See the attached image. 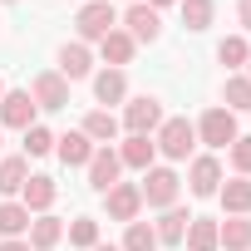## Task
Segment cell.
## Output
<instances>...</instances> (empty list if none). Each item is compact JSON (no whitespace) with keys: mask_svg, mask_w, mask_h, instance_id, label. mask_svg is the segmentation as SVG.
Listing matches in <instances>:
<instances>
[{"mask_svg":"<svg viewBox=\"0 0 251 251\" xmlns=\"http://www.w3.org/2000/svg\"><path fill=\"white\" fill-rule=\"evenodd\" d=\"M182 241H187V251H222V246H217V222H212V217H192Z\"/></svg>","mask_w":251,"mask_h":251,"instance_id":"cell-25","label":"cell"},{"mask_svg":"<svg viewBox=\"0 0 251 251\" xmlns=\"http://www.w3.org/2000/svg\"><path fill=\"white\" fill-rule=\"evenodd\" d=\"M226 153H231V168H236V177H251V138H236Z\"/></svg>","mask_w":251,"mask_h":251,"instance_id":"cell-32","label":"cell"},{"mask_svg":"<svg viewBox=\"0 0 251 251\" xmlns=\"http://www.w3.org/2000/svg\"><path fill=\"white\" fill-rule=\"evenodd\" d=\"M118 173H123L118 148H94V158H89V187H94V192H108V187L118 182Z\"/></svg>","mask_w":251,"mask_h":251,"instance_id":"cell-11","label":"cell"},{"mask_svg":"<svg viewBox=\"0 0 251 251\" xmlns=\"http://www.w3.org/2000/svg\"><path fill=\"white\" fill-rule=\"evenodd\" d=\"M54 197H59V187H54V177H50V173H30V182L20 187V202H25V212H30V217H45V212L54 207Z\"/></svg>","mask_w":251,"mask_h":251,"instance_id":"cell-10","label":"cell"},{"mask_svg":"<svg viewBox=\"0 0 251 251\" xmlns=\"http://www.w3.org/2000/svg\"><path fill=\"white\" fill-rule=\"evenodd\" d=\"M187 222H192V217H187L182 207H168V212L153 222V231H158V246H177V241L187 236Z\"/></svg>","mask_w":251,"mask_h":251,"instance_id":"cell-22","label":"cell"},{"mask_svg":"<svg viewBox=\"0 0 251 251\" xmlns=\"http://www.w3.org/2000/svg\"><path fill=\"white\" fill-rule=\"evenodd\" d=\"M69 246L94 251V246H99V222H94V217H74V222H69Z\"/></svg>","mask_w":251,"mask_h":251,"instance_id":"cell-29","label":"cell"},{"mask_svg":"<svg viewBox=\"0 0 251 251\" xmlns=\"http://www.w3.org/2000/svg\"><path fill=\"white\" fill-rule=\"evenodd\" d=\"M118 158H123V168L148 173V168H153V158H158V143H153L148 133H128V138H123V148H118Z\"/></svg>","mask_w":251,"mask_h":251,"instance_id":"cell-17","label":"cell"},{"mask_svg":"<svg viewBox=\"0 0 251 251\" xmlns=\"http://www.w3.org/2000/svg\"><path fill=\"white\" fill-rule=\"evenodd\" d=\"M94 251H118V246H103V241H99V246H94Z\"/></svg>","mask_w":251,"mask_h":251,"instance_id":"cell-36","label":"cell"},{"mask_svg":"<svg viewBox=\"0 0 251 251\" xmlns=\"http://www.w3.org/2000/svg\"><path fill=\"white\" fill-rule=\"evenodd\" d=\"M192 128H197V138L207 143V148H231L241 133H236V113L231 108H207L197 123H192Z\"/></svg>","mask_w":251,"mask_h":251,"instance_id":"cell-4","label":"cell"},{"mask_svg":"<svg viewBox=\"0 0 251 251\" xmlns=\"http://www.w3.org/2000/svg\"><path fill=\"white\" fill-rule=\"evenodd\" d=\"M246 54H251V45H246L241 35H226V40L217 45V59H222L226 69H241V64H246Z\"/></svg>","mask_w":251,"mask_h":251,"instance_id":"cell-30","label":"cell"},{"mask_svg":"<svg viewBox=\"0 0 251 251\" xmlns=\"http://www.w3.org/2000/svg\"><path fill=\"white\" fill-rule=\"evenodd\" d=\"M94 99L108 108V103H123L128 99V74L123 69H103V74H94Z\"/></svg>","mask_w":251,"mask_h":251,"instance_id":"cell-21","label":"cell"},{"mask_svg":"<svg viewBox=\"0 0 251 251\" xmlns=\"http://www.w3.org/2000/svg\"><path fill=\"white\" fill-rule=\"evenodd\" d=\"M0 99H5V79H0Z\"/></svg>","mask_w":251,"mask_h":251,"instance_id":"cell-38","label":"cell"},{"mask_svg":"<svg viewBox=\"0 0 251 251\" xmlns=\"http://www.w3.org/2000/svg\"><path fill=\"white\" fill-rule=\"evenodd\" d=\"M217 246H222V251H251V217H226V222H217Z\"/></svg>","mask_w":251,"mask_h":251,"instance_id":"cell-20","label":"cell"},{"mask_svg":"<svg viewBox=\"0 0 251 251\" xmlns=\"http://www.w3.org/2000/svg\"><path fill=\"white\" fill-rule=\"evenodd\" d=\"M30 251H54L59 241H64V222L54 217V212H45V217H30Z\"/></svg>","mask_w":251,"mask_h":251,"instance_id":"cell-14","label":"cell"},{"mask_svg":"<svg viewBox=\"0 0 251 251\" xmlns=\"http://www.w3.org/2000/svg\"><path fill=\"white\" fill-rule=\"evenodd\" d=\"M153 143H158V153H163V158L182 163V158L197 148V128H192L187 118H163V123H158V138H153Z\"/></svg>","mask_w":251,"mask_h":251,"instance_id":"cell-3","label":"cell"},{"mask_svg":"<svg viewBox=\"0 0 251 251\" xmlns=\"http://www.w3.org/2000/svg\"><path fill=\"white\" fill-rule=\"evenodd\" d=\"M217 20V5H212V0H182V25L197 35V30H207Z\"/></svg>","mask_w":251,"mask_h":251,"instance_id":"cell-27","label":"cell"},{"mask_svg":"<svg viewBox=\"0 0 251 251\" xmlns=\"http://www.w3.org/2000/svg\"><path fill=\"white\" fill-rule=\"evenodd\" d=\"M138 192H143V207L168 212V207L177 202V192H182V177H177L173 168H148V173H143V182H138Z\"/></svg>","mask_w":251,"mask_h":251,"instance_id":"cell-2","label":"cell"},{"mask_svg":"<svg viewBox=\"0 0 251 251\" xmlns=\"http://www.w3.org/2000/svg\"><path fill=\"white\" fill-rule=\"evenodd\" d=\"M74 30H79V45H99L108 30H118V10L108 0H84V10L74 15Z\"/></svg>","mask_w":251,"mask_h":251,"instance_id":"cell-1","label":"cell"},{"mask_svg":"<svg viewBox=\"0 0 251 251\" xmlns=\"http://www.w3.org/2000/svg\"><path fill=\"white\" fill-rule=\"evenodd\" d=\"M25 231H30L25 202H0V236H25Z\"/></svg>","mask_w":251,"mask_h":251,"instance_id":"cell-26","label":"cell"},{"mask_svg":"<svg viewBox=\"0 0 251 251\" xmlns=\"http://www.w3.org/2000/svg\"><path fill=\"white\" fill-rule=\"evenodd\" d=\"M118 251H158V231L148 222H128V231H123V246Z\"/></svg>","mask_w":251,"mask_h":251,"instance_id":"cell-28","label":"cell"},{"mask_svg":"<svg viewBox=\"0 0 251 251\" xmlns=\"http://www.w3.org/2000/svg\"><path fill=\"white\" fill-rule=\"evenodd\" d=\"M246 79H251V54H246Z\"/></svg>","mask_w":251,"mask_h":251,"instance_id":"cell-37","label":"cell"},{"mask_svg":"<svg viewBox=\"0 0 251 251\" xmlns=\"http://www.w3.org/2000/svg\"><path fill=\"white\" fill-rule=\"evenodd\" d=\"M236 20H241V30H251V0H236Z\"/></svg>","mask_w":251,"mask_h":251,"instance_id":"cell-33","label":"cell"},{"mask_svg":"<svg viewBox=\"0 0 251 251\" xmlns=\"http://www.w3.org/2000/svg\"><path fill=\"white\" fill-rule=\"evenodd\" d=\"M118 128H123V123H118V118H113L108 108H94V113L84 118V128H79V133H84V138H89L94 148H113V138H118Z\"/></svg>","mask_w":251,"mask_h":251,"instance_id":"cell-15","label":"cell"},{"mask_svg":"<svg viewBox=\"0 0 251 251\" xmlns=\"http://www.w3.org/2000/svg\"><path fill=\"white\" fill-rule=\"evenodd\" d=\"M25 182H30V158H0V197L10 202Z\"/></svg>","mask_w":251,"mask_h":251,"instance_id":"cell-23","label":"cell"},{"mask_svg":"<svg viewBox=\"0 0 251 251\" xmlns=\"http://www.w3.org/2000/svg\"><path fill=\"white\" fill-rule=\"evenodd\" d=\"M217 197H222L226 217H251V177H231V182H222Z\"/></svg>","mask_w":251,"mask_h":251,"instance_id":"cell-19","label":"cell"},{"mask_svg":"<svg viewBox=\"0 0 251 251\" xmlns=\"http://www.w3.org/2000/svg\"><path fill=\"white\" fill-rule=\"evenodd\" d=\"M30 99H35V108H69V79H59L54 69H45V74H35V84H30Z\"/></svg>","mask_w":251,"mask_h":251,"instance_id":"cell-9","label":"cell"},{"mask_svg":"<svg viewBox=\"0 0 251 251\" xmlns=\"http://www.w3.org/2000/svg\"><path fill=\"white\" fill-rule=\"evenodd\" d=\"M103 207H108V217L113 222H138V212H143V192H138V182H113L108 192H103Z\"/></svg>","mask_w":251,"mask_h":251,"instance_id":"cell-5","label":"cell"},{"mask_svg":"<svg viewBox=\"0 0 251 251\" xmlns=\"http://www.w3.org/2000/svg\"><path fill=\"white\" fill-rule=\"evenodd\" d=\"M222 103H226L231 113H251V79H246V74H226V84H222Z\"/></svg>","mask_w":251,"mask_h":251,"instance_id":"cell-24","label":"cell"},{"mask_svg":"<svg viewBox=\"0 0 251 251\" xmlns=\"http://www.w3.org/2000/svg\"><path fill=\"white\" fill-rule=\"evenodd\" d=\"M0 251H30V241H25V236H5V241H0Z\"/></svg>","mask_w":251,"mask_h":251,"instance_id":"cell-34","label":"cell"},{"mask_svg":"<svg viewBox=\"0 0 251 251\" xmlns=\"http://www.w3.org/2000/svg\"><path fill=\"white\" fill-rule=\"evenodd\" d=\"M5 5H10V0H5Z\"/></svg>","mask_w":251,"mask_h":251,"instance_id":"cell-39","label":"cell"},{"mask_svg":"<svg viewBox=\"0 0 251 251\" xmlns=\"http://www.w3.org/2000/svg\"><path fill=\"white\" fill-rule=\"evenodd\" d=\"M99 54H103V64H108V69H123V64L138 54V45H133V35H128V30H108V35L99 40Z\"/></svg>","mask_w":251,"mask_h":251,"instance_id":"cell-16","label":"cell"},{"mask_svg":"<svg viewBox=\"0 0 251 251\" xmlns=\"http://www.w3.org/2000/svg\"><path fill=\"white\" fill-rule=\"evenodd\" d=\"M35 123V99L30 89H5V99H0V128H30Z\"/></svg>","mask_w":251,"mask_h":251,"instance_id":"cell-8","label":"cell"},{"mask_svg":"<svg viewBox=\"0 0 251 251\" xmlns=\"http://www.w3.org/2000/svg\"><path fill=\"white\" fill-rule=\"evenodd\" d=\"M148 5H153V10H163V5H173V0H148Z\"/></svg>","mask_w":251,"mask_h":251,"instance_id":"cell-35","label":"cell"},{"mask_svg":"<svg viewBox=\"0 0 251 251\" xmlns=\"http://www.w3.org/2000/svg\"><path fill=\"white\" fill-rule=\"evenodd\" d=\"M187 187H192V197H217V187H222V163H217L212 153L192 158V168H187Z\"/></svg>","mask_w":251,"mask_h":251,"instance_id":"cell-12","label":"cell"},{"mask_svg":"<svg viewBox=\"0 0 251 251\" xmlns=\"http://www.w3.org/2000/svg\"><path fill=\"white\" fill-rule=\"evenodd\" d=\"M158 123H163V103L153 94H138V99L123 103V128H128V133H153Z\"/></svg>","mask_w":251,"mask_h":251,"instance_id":"cell-7","label":"cell"},{"mask_svg":"<svg viewBox=\"0 0 251 251\" xmlns=\"http://www.w3.org/2000/svg\"><path fill=\"white\" fill-rule=\"evenodd\" d=\"M25 153H30V158H45V153H54V133L45 128V123H30V128H25Z\"/></svg>","mask_w":251,"mask_h":251,"instance_id":"cell-31","label":"cell"},{"mask_svg":"<svg viewBox=\"0 0 251 251\" xmlns=\"http://www.w3.org/2000/svg\"><path fill=\"white\" fill-rule=\"evenodd\" d=\"M123 30L133 35V45H153V40L163 35V15H158L153 5H143V0H133V5L123 10Z\"/></svg>","mask_w":251,"mask_h":251,"instance_id":"cell-6","label":"cell"},{"mask_svg":"<svg viewBox=\"0 0 251 251\" xmlns=\"http://www.w3.org/2000/svg\"><path fill=\"white\" fill-rule=\"evenodd\" d=\"M54 153H59V163L64 168H89V158H94V143L74 128V133H59L54 138Z\"/></svg>","mask_w":251,"mask_h":251,"instance_id":"cell-18","label":"cell"},{"mask_svg":"<svg viewBox=\"0 0 251 251\" xmlns=\"http://www.w3.org/2000/svg\"><path fill=\"white\" fill-rule=\"evenodd\" d=\"M89 69H94L89 45H79V40H74V45H59V69H54L59 79H69V84H74V79H89Z\"/></svg>","mask_w":251,"mask_h":251,"instance_id":"cell-13","label":"cell"}]
</instances>
